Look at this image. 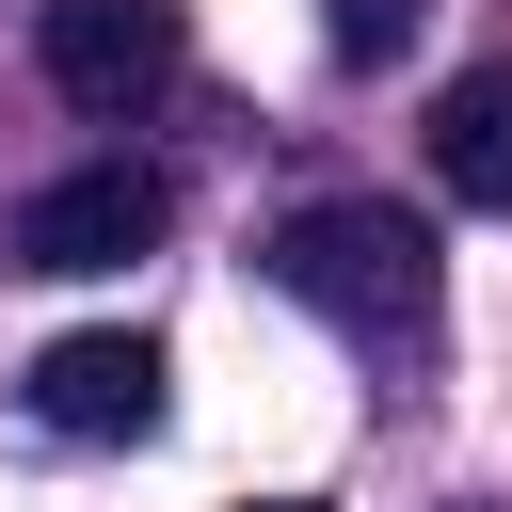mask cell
<instances>
[{"label":"cell","instance_id":"obj_1","mask_svg":"<svg viewBox=\"0 0 512 512\" xmlns=\"http://www.w3.org/2000/svg\"><path fill=\"white\" fill-rule=\"evenodd\" d=\"M272 288L304 304V320H336V336H432V304H448V256H432V224L416 208H384V192H320V208H288L272 224Z\"/></svg>","mask_w":512,"mask_h":512},{"label":"cell","instance_id":"obj_2","mask_svg":"<svg viewBox=\"0 0 512 512\" xmlns=\"http://www.w3.org/2000/svg\"><path fill=\"white\" fill-rule=\"evenodd\" d=\"M160 224H176V192L144 160H80L16 208V272H128V256H160Z\"/></svg>","mask_w":512,"mask_h":512},{"label":"cell","instance_id":"obj_3","mask_svg":"<svg viewBox=\"0 0 512 512\" xmlns=\"http://www.w3.org/2000/svg\"><path fill=\"white\" fill-rule=\"evenodd\" d=\"M176 64H192V16H176V0H48V96L144 112Z\"/></svg>","mask_w":512,"mask_h":512},{"label":"cell","instance_id":"obj_4","mask_svg":"<svg viewBox=\"0 0 512 512\" xmlns=\"http://www.w3.org/2000/svg\"><path fill=\"white\" fill-rule=\"evenodd\" d=\"M160 336H128V320H96V336H48L32 352V416L64 432V448H128V432H160Z\"/></svg>","mask_w":512,"mask_h":512},{"label":"cell","instance_id":"obj_5","mask_svg":"<svg viewBox=\"0 0 512 512\" xmlns=\"http://www.w3.org/2000/svg\"><path fill=\"white\" fill-rule=\"evenodd\" d=\"M432 176L512 224V64H464V80L432 96Z\"/></svg>","mask_w":512,"mask_h":512},{"label":"cell","instance_id":"obj_6","mask_svg":"<svg viewBox=\"0 0 512 512\" xmlns=\"http://www.w3.org/2000/svg\"><path fill=\"white\" fill-rule=\"evenodd\" d=\"M416 16L432 0H320V48L336 64H384V48H416Z\"/></svg>","mask_w":512,"mask_h":512},{"label":"cell","instance_id":"obj_7","mask_svg":"<svg viewBox=\"0 0 512 512\" xmlns=\"http://www.w3.org/2000/svg\"><path fill=\"white\" fill-rule=\"evenodd\" d=\"M256 512H320V496H256Z\"/></svg>","mask_w":512,"mask_h":512}]
</instances>
